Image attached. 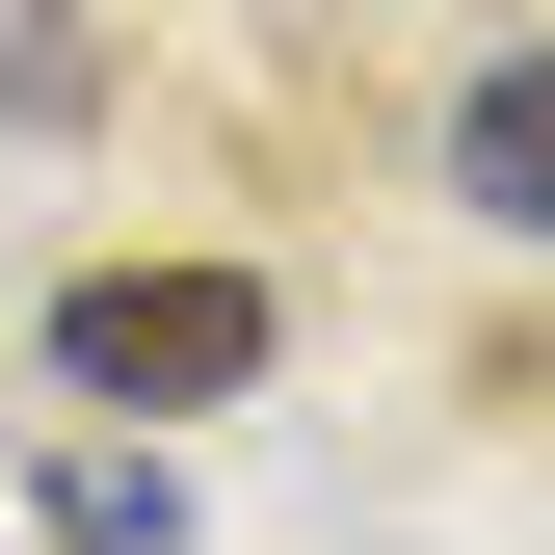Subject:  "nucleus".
<instances>
[{
	"mask_svg": "<svg viewBox=\"0 0 555 555\" xmlns=\"http://www.w3.org/2000/svg\"><path fill=\"white\" fill-rule=\"evenodd\" d=\"M0 106H27V132H80V106H106V53L53 27V0H0Z\"/></svg>",
	"mask_w": 555,
	"mask_h": 555,
	"instance_id": "7ed1b4c3",
	"label": "nucleus"
},
{
	"mask_svg": "<svg viewBox=\"0 0 555 555\" xmlns=\"http://www.w3.org/2000/svg\"><path fill=\"white\" fill-rule=\"evenodd\" d=\"M450 185H476L503 238H555V53H503V80L450 106Z\"/></svg>",
	"mask_w": 555,
	"mask_h": 555,
	"instance_id": "f03ea898",
	"label": "nucleus"
},
{
	"mask_svg": "<svg viewBox=\"0 0 555 555\" xmlns=\"http://www.w3.org/2000/svg\"><path fill=\"white\" fill-rule=\"evenodd\" d=\"M53 371L132 397V424H185V397L264 371V264H80V292H53Z\"/></svg>",
	"mask_w": 555,
	"mask_h": 555,
	"instance_id": "f257e3e1",
	"label": "nucleus"
}]
</instances>
